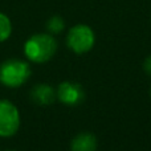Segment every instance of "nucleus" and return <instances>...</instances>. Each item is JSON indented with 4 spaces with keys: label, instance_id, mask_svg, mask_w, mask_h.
Segmentation results:
<instances>
[{
    "label": "nucleus",
    "instance_id": "nucleus-1",
    "mask_svg": "<svg viewBox=\"0 0 151 151\" xmlns=\"http://www.w3.org/2000/svg\"><path fill=\"white\" fill-rule=\"evenodd\" d=\"M57 52V41L50 33H37L24 44V53L32 63L42 64L49 61Z\"/></svg>",
    "mask_w": 151,
    "mask_h": 151
},
{
    "label": "nucleus",
    "instance_id": "nucleus-2",
    "mask_svg": "<svg viewBox=\"0 0 151 151\" xmlns=\"http://www.w3.org/2000/svg\"><path fill=\"white\" fill-rule=\"evenodd\" d=\"M31 77V66L23 60L11 58L0 65V82L8 88H19Z\"/></svg>",
    "mask_w": 151,
    "mask_h": 151
},
{
    "label": "nucleus",
    "instance_id": "nucleus-3",
    "mask_svg": "<svg viewBox=\"0 0 151 151\" xmlns=\"http://www.w3.org/2000/svg\"><path fill=\"white\" fill-rule=\"evenodd\" d=\"M94 42H96V35L93 29L86 24H77L72 27L66 36V44L69 49L77 55H82L91 50Z\"/></svg>",
    "mask_w": 151,
    "mask_h": 151
},
{
    "label": "nucleus",
    "instance_id": "nucleus-4",
    "mask_svg": "<svg viewBox=\"0 0 151 151\" xmlns=\"http://www.w3.org/2000/svg\"><path fill=\"white\" fill-rule=\"evenodd\" d=\"M20 127V114L12 102L0 99V137H12Z\"/></svg>",
    "mask_w": 151,
    "mask_h": 151
},
{
    "label": "nucleus",
    "instance_id": "nucleus-5",
    "mask_svg": "<svg viewBox=\"0 0 151 151\" xmlns=\"http://www.w3.org/2000/svg\"><path fill=\"white\" fill-rule=\"evenodd\" d=\"M56 94H57L58 101L63 102L66 106H77V105L82 104L85 99V91H83L82 86L80 83L70 82V81L60 83L56 90Z\"/></svg>",
    "mask_w": 151,
    "mask_h": 151
},
{
    "label": "nucleus",
    "instance_id": "nucleus-6",
    "mask_svg": "<svg viewBox=\"0 0 151 151\" xmlns=\"http://www.w3.org/2000/svg\"><path fill=\"white\" fill-rule=\"evenodd\" d=\"M31 97L33 99V102H36L37 105H50L56 101L57 98V94L56 90L52 88L50 85L47 83H39L36 85L31 91Z\"/></svg>",
    "mask_w": 151,
    "mask_h": 151
},
{
    "label": "nucleus",
    "instance_id": "nucleus-7",
    "mask_svg": "<svg viewBox=\"0 0 151 151\" xmlns=\"http://www.w3.org/2000/svg\"><path fill=\"white\" fill-rule=\"evenodd\" d=\"M72 151H96L97 138L91 133H81L76 135L70 143Z\"/></svg>",
    "mask_w": 151,
    "mask_h": 151
},
{
    "label": "nucleus",
    "instance_id": "nucleus-8",
    "mask_svg": "<svg viewBox=\"0 0 151 151\" xmlns=\"http://www.w3.org/2000/svg\"><path fill=\"white\" fill-rule=\"evenodd\" d=\"M12 33V23H11L9 17L0 12V42L5 41Z\"/></svg>",
    "mask_w": 151,
    "mask_h": 151
},
{
    "label": "nucleus",
    "instance_id": "nucleus-9",
    "mask_svg": "<svg viewBox=\"0 0 151 151\" xmlns=\"http://www.w3.org/2000/svg\"><path fill=\"white\" fill-rule=\"evenodd\" d=\"M65 28V21L61 16H52L47 23V29L50 35L61 33Z\"/></svg>",
    "mask_w": 151,
    "mask_h": 151
},
{
    "label": "nucleus",
    "instance_id": "nucleus-10",
    "mask_svg": "<svg viewBox=\"0 0 151 151\" xmlns=\"http://www.w3.org/2000/svg\"><path fill=\"white\" fill-rule=\"evenodd\" d=\"M143 68H145V72H146L147 74L151 76V56H149V57L145 60L143 63Z\"/></svg>",
    "mask_w": 151,
    "mask_h": 151
},
{
    "label": "nucleus",
    "instance_id": "nucleus-11",
    "mask_svg": "<svg viewBox=\"0 0 151 151\" xmlns=\"http://www.w3.org/2000/svg\"><path fill=\"white\" fill-rule=\"evenodd\" d=\"M150 94H151V88H150Z\"/></svg>",
    "mask_w": 151,
    "mask_h": 151
},
{
    "label": "nucleus",
    "instance_id": "nucleus-12",
    "mask_svg": "<svg viewBox=\"0 0 151 151\" xmlns=\"http://www.w3.org/2000/svg\"><path fill=\"white\" fill-rule=\"evenodd\" d=\"M11 151H12V150H11Z\"/></svg>",
    "mask_w": 151,
    "mask_h": 151
}]
</instances>
